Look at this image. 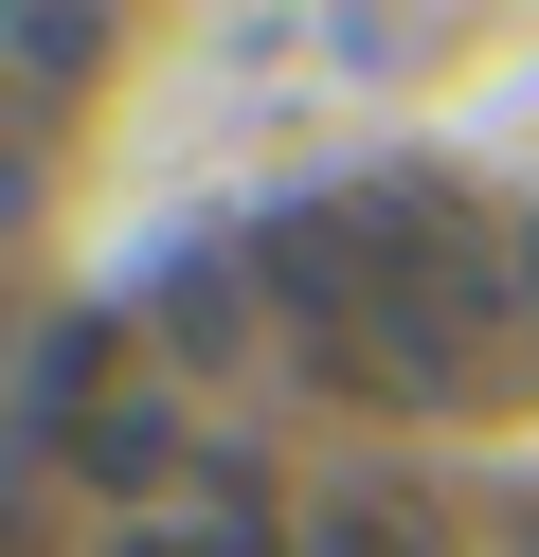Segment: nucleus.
Masks as SVG:
<instances>
[{"mask_svg":"<svg viewBox=\"0 0 539 557\" xmlns=\"http://www.w3.org/2000/svg\"><path fill=\"white\" fill-rule=\"evenodd\" d=\"M252 270L342 396H414V413L539 396V252L450 181H323L252 234Z\"/></svg>","mask_w":539,"mask_h":557,"instance_id":"nucleus-1","label":"nucleus"},{"mask_svg":"<svg viewBox=\"0 0 539 557\" xmlns=\"http://www.w3.org/2000/svg\"><path fill=\"white\" fill-rule=\"evenodd\" d=\"M108 557H287L270 540V504H252L234 468H198L180 504H144V521H108Z\"/></svg>","mask_w":539,"mask_h":557,"instance_id":"nucleus-2","label":"nucleus"},{"mask_svg":"<svg viewBox=\"0 0 539 557\" xmlns=\"http://www.w3.org/2000/svg\"><path fill=\"white\" fill-rule=\"evenodd\" d=\"M306 557H467V540L414 504V485H342V504L306 521Z\"/></svg>","mask_w":539,"mask_h":557,"instance_id":"nucleus-3","label":"nucleus"}]
</instances>
